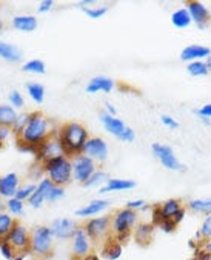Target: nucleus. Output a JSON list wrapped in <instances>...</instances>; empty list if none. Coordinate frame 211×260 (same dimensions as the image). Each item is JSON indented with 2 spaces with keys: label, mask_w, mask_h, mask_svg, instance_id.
<instances>
[{
  "label": "nucleus",
  "mask_w": 211,
  "mask_h": 260,
  "mask_svg": "<svg viewBox=\"0 0 211 260\" xmlns=\"http://www.w3.org/2000/svg\"><path fill=\"white\" fill-rule=\"evenodd\" d=\"M83 260H101V259L97 257L96 254H88V256H85V257H83Z\"/></svg>",
  "instance_id": "obj_53"
},
{
  "label": "nucleus",
  "mask_w": 211,
  "mask_h": 260,
  "mask_svg": "<svg viewBox=\"0 0 211 260\" xmlns=\"http://www.w3.org/2000/svg\"><path fill=\"white\" fill-rule=\"evenodd\" d=\"M54 133L53 129V122L47 117L45 114L39 111L30 112V119H28L26 126L22 129V133L17 136L22 142L28 143L33 147H40L47 139H50Z\"/></svg>",
  "instance_id": "obj_1"
},
{
  "label": "nucleus",
  "mask_w": 211,
  "mask_h": 260,
  "mask_svg": "<svg viewBox=\"0 0 211 260\" xmlns=\"http://www.w3.org/2000/svg\"><path fill=\"white\" fill-rule=\"evenodd\" d=\"M36 185H26V186H23V188H19L17 190V193H16V199H19V200H26V199H30L31 196H33V193L36 191Z\"/></svg>",
  "instance_id": "obj_36"
},
{
  "label": "nucleus",
  "mask_w": 211,
  "mask_h": 260,
  "mask_svg": "<svg viewBox=\"0 0 211 260\" xmlns=\"http://www.w3.org/2000/svg\"><path fill=\"white\" fill-rule=\"evenodd\" d=\"M17 112L11 105H0V126L12 128L17 120Z\"/></svg>",
  "instance_id": "obj_27"
},
{
  "label": "nucleus",
  "mask_w": 211,
  "mask_h": 260,
  "mask_svg": "<svg viewBox=\"0 0 211 260\" xmlns=\"http://www.w3.org/2000/svg\"><path fill=\"white\" fill-rule=\"evenodd\" d=\"M185 8L190 12L191 20L196 25H198L201 30L207 28V25L211 20V12H210V9L202 2H196V0H191V2H187V6Z\"/></svg>",
  "instance_id": "obj_10"
},
{
  "label": "nucleus",
  "mask_w": 211,
  "mask_h": 260,
  "mask_svg": "<svg viewBox=\"0 0 211 260\" xmlns=\"http://www.w3.org/2000/svg\"><path fill=\"white\" fill-rule=\"evenodd\" d=\"M6 205H8V209H9L14 215H16V214H22V212H23V202L19 200V199H16V197L9 199Z\"/></svg>",
  "instance_id": "obj_40"
},
{
  "label": "nucleus",
  "mask_w": 211,
  "mask_h": 260,
  "mask_svg": "<svg viewBox=\"0 0 211 260\" xmlns=\"http://www.w3.org/2000/svg\"><path fill=\"white\" fill-rule=\"evenodd\" d=\"M0 209H2V205H0Z\"/></svg>",
  "instance_id": "obj_59"
},
{
  "label": "nucleus",
  "mask_w": 211,
  "mask_h": 260,
  "mask_svg": "<svg viewBox=\"0 0 211 260\" xmlns=\"http://www.w3.org/2000/svg\"><path fill=\"white\" fill-rule=\"evenodd\" d=\"M9 104H11L12 108H22L23 104H25V100H23V97L19 91H11L9 93Z\"/></svg>",
  "instance_id": "obj_41"
},
{
  "label": "nucleus",
  "mask_w": 211,
  "mask_h": 260,
  "mask_svg": "<svg viewBox=\"0 0 211 260\" xmlns=\"http://www.w3.org/2000/svg\"><path fill=\"white\" fill-rule=\"evenodd\" d=\"M201 122L204 123V125H211V119H207V117H201Z\"/></svg>",
  "instance_id": "obj_54"
},
{
  "label": "nucleus",
  "mask_w": 211,
  "mask_h": 260,
  "mask_svg": "<svg viewBox=\"0 0 211 260\" xmlns=\"http://www.w3.org/2000/svg\"><path fill=\"white\" fill-rule=\"evenodd\" d=\"M25 259V256L23 254H20V256H14V259L12 260H23Z\"/></svg>",
  "instance_id": "obj_56"
},
{
  "label": "nucleus",
  "mask_w": 211,
  "mask_h": 260,
  "mask_svg": "<svg viewBox=\"0 0 211 260\" xmlns=\"http://www.w3.org/2000/svg\"><path fill=\"white\" fill-rule=\"evenodd\" d=\"M54 186V183L47 177V179H42L40 180V183L37 185V188H36V191L33 193V196L28 199V202H30V205L33 207V208H40L42 207V204L47 200V194H48V191L51 190V188Z\"/></svg>",
  "instance_id": "obj_16"
},
{
  "label": "nucleus",
  "mask_w": 211,
  "mask_h": 260,
  "mask_svg": "<svg viewBox=\"0 0 211 260\" xmlns=\"http://www.w3.org/2000/svg\"><path fill=\"white\" fill-rule=\"evenodd\" d=\"M112 88H114V82H112V79L105 77V76H97V77L91 79L90 83L87 85V93H90V94L99 93V91L111 93Z\"/></svg>",
  "instance_id": "obj_21"
},
{
  "label": "nucleus",
  "mask_w": 211,
  "mask_h": 260,
  "mask_svg": "<svg viewBox=\"0 0 211 260\" xmlns=\"http://www.w3.org/2000/svg\"><path fill=\"white\" fill-rule=\"evenodd\" d=\"M196 115H199V117H207V119H211V104H207L198 109L193 111Z\"/></svg>",
  "instance_id": "obj_45"
},
{
  "label": "nucleus",
  "mask_w": 211,
  "mask_h": 260,
  "mask_svg": "<svg viewBox=\"0 0 211 260\" xmlns=\"http://www.w3.org/2000/svg\"><path fill=\"white\" fill-rule=\"evenodd\" d=\"M44 171L55 186H66L73 180V162L68 157H59L44 163Z\"/></svg>",
  "instance_id": "obj_3"
},
{
  "label": "nucleus",
  "mask_w": 211,
  "mask_h": 260,
  "mask_svg": "<svg viewBox=\"0 0 211 260\" xmlns=\"http://www.w3.org/2000/svg\"><path fill=\"white\" fill-rule=\"evenodd\" d=\"M50 229H51V233H53L54 237H57V239H69V237L74 236L76 229H77V225L71 219H57V220H54L51 223Z\"/></svg>",
  "instance_id": "obj_12"
},
{
  "label": "nucleus",
  "mask_w": 211,
  "mask_h": 260,
  "mask_svg": "<svg viewBox=\"0 0 211 260\" xmlns=\"http://www.w3.org/2000/svg\"><path fill=\"white\" fill-rule=\"evenodd\" d=\"M54 6V2L53 0H44V2H40L39 3V12H48V11H51V8Z\"/></svg>",
  "instance_id": "obj_49"
},
{
  "label": "nucleus",
  "mask_w": 211,
  "mask_h": 260,
  "mask_svg": "<svg viewBox=\"0 0 211 260\" xmlns=\"http://www.w3.org/2000/svg\"><path fill=\"white\" fill-rule=\"evenodd\" d=\"M102 254L108 260H116L122 256V245L117 242H108L105 245V248L102 250Z\"/></svg>",
  "instance_id": "obj_30"
},
{
  "label": "nucleus",
  "mask_w": 211,
  "mask_h": 260,
  "mask_svg": "<svg viewBox=\"0 0 211 260\" xmlns=\"http://www.w3.org/2000/svg\"><path fill=\"white\" fill-rule=\"evenodd\" d=\"M188 260H196V259H194V257H191V259H188Z\"/></svg>",
  "instance_id": "obj_58"
},
{
  "label": "nucleus",
  "mask_w": 211,
  "mask_h": 260,
  "mask_svg": "<svg viewBox=\"0 0 211 260\" xmlns=\"http://www.w3.org/2000/svg\"><path fill=\"white\" fill-rule=\"evenodd\" d=\"M0 251H2L3 257L8 259V260H12L14 259V251H12V245L9 242H2L0 243Z\"/></svg>",
  "instance_id": "obj_43"
},
{
  "label": "nucleus",
  "mask_w": 211,
  "mask_h": 260,
  "mask_svg": "<svg viewBox=\"0 0 211 260\" xmlns=\"http://www.w3.org/2000/svg\"><path fill=\"white\" fill-rule=\"evenodd\" d=\"M134 139H136V134H134V131H133V128H130V126H126L125 131L119 136V140H122V142H125V143H131Z\"/></svg>",
  "instance_id": "obj_44"
},
{
  "label": "nucleus",
  "mask_w": 211,
  "mask_h": 260,
  "mask_svg": "<svg viewBox=\"0 0 211 260\" xmlns=\"http://www.w3.org/2000/svg\"><path fill=\"white\" fill-rule=\"evenodd\" d=\"M28 119H30V114H26V112H23V114H19V115H17V120H16V123H14V126H12V131L16 133L17 136L22 133V129L26 126Z\"/></svg>",
  "instance_id": "obj_38"
},
{
  "label": "nucleus",
  "mask_w": 211,
  "mask_h": 260,
  "mask_svg": "<svg viewBox=\"0 0 211 260\" xmlns=\"http://www.w3.org/2000/svg\"><path fill=\"white\" fill-rule=\"evenodd\" d=\"M176 223L173 222V220H163L160 225H159V228L163 231V233H173V231H176Z\"/></svg>",
  "instance_id": "obj_47"
},
{
  "label": "nucleus",
  "mask_w": 211,
  "mask_h": 260,
  "mask_svg": "<svg viewBox=\"0 0 211 260\" xmlns=\"http://www.w3.org/2000/svg\"><path fill=\"white\" fill-rule=\"evenodd\" d=\"M160 122L166 126V128H170V129H177L179 128V122L176 119H173L171 115H168V114H162L160 115Z\"/></svg>",
  "instance_id": "obj_42"
},
{
  "label": "nucleus",
  "mask_w": 211,
  "mask_h": 260,
  "mask_svg": "<svg viewBox=\"0 0 211 260\" xmlns=\"http://www.w3.org/2000/svg\"><path fill=\"white\" fill-rule=\"evenodd\" d=\"M65 196V188H62V186H53L51 190L48 191V194H47V200L48 202H55V200H59V199H62Z\"/></svg>",
  "instance_id": "obj_39"
},
{
  "label": "nucleus",
  "mask_w": 211,
  "mask_h": 260,
  "mask_svg": "<svg viewBox=\"0 0 211 260\" xmlns=\"http://www.w3.org/2000/svg\"><path fill=\"white\" fill-rule=\"evenodd\" d=\"M82 154L93 158L94 162H105L108 157V145L101 137H90L83 147Z\"/></svg>",
  "instance_id": "obj_9"
},
{
  "label": "nucleus",
  "mask_w": 211,
  "mask_h": 260,
  "mask_svg": "<svg viewBox=\"0 0 211 260\" xmlns=\"http://www.w3.org/2000/svg\"><path fill=\"white\" fill-rule=\"evenodd\" d=\"M154 229H156V226H154L153 223H147V222L137 223V226L134 228L136 243H139L140 247H147V245H150L153 240Z\"/></svg>",
  "instance_id": "obj_17"
},
{
  "label": "nucleus",
  "mask_w": 211,
  "mask_h": 260,
  "mask_svg": "<svg viewBox=\"0 0 211 260\" xmlns=\"http://www.w3.org/2000/svg\"><path fill=\"white\" fill-rule=\"evenodd\" d=\"M188 209L208 215L211 214V199H194L188 204Z\"/></svg>",
  "instance_id": "obj_29"
},
{
  "label": "nucleus",
  "mask_w": 211,
  "mask_h": 260,
  "mask_svg": "<svg viewBox=\"0 0 211 260\" xmlns=\"http://www.w3.org/2000/svg\"><path fill=\"white\" fill-rule=\"evenodd\" d=\"M196 260H211V253H208V251H205V250H202L201 247L194 251V256H193Z\"/></svg>",
  "instance_id": "obj_48"
},
{
  "label": "nucleus",
  "mask_w": 211,
  "mask_h": 260,
  "mask_svg": "<svg viewBox=\"0 0 211 260\" xmlns=\"http://www.w3.org/2000/svg\"><path fill=\"white\" fill-rule=\"evenodd\" d=\"M211 55V50L204 45H190L182 50L180 52V60L182 62H198L202 59H208Z\"/></svg>",
  "instance_id": "obj_13"
},
{
  "label": "nucleus",
  "mask_w": 211,
  "mask_h": 260,
  "mask_svg": "<svg viewBox=\"0 0 211 260\" xmlns=\"http://www.w3.org/2000/svg\"><path fill=\"white\" fill-rule=\"evenodd\" d=\"M59 157H66V154H65L60 139L57 137V133H55L39 147L37 158H40V160L45 163V162L54 160V158H59Z\"/></svg>",
  "instance_id": "obj_6"
},
{
  "label": "nucleus",
  "mask_w": 211,
  "mask_h": 260,
  "mask_svg": "<svg viewBox=\"0 0 211 260\" xmlns=\"http://www.w3.org/2000/svg\"><path fill=\"white\" fill-rule=\"evenodd\" d=\"M57 137L62 142L65 154L74 156V157L82 154L83 147H85L87 140L90 139L88 129L77 122H69L62 125L57 131Z\"/></svg>",
  "instance_id": "obj_2"
},
{
  "label": "nucleus",
  "mask_w": 211,
  "mask_h": 260,
  "mask_svg": "<svg viewBox=\"0 0 211 260\" xmlns=\"http://www.w3.org/2000/svg\"><path fill=\"white\" fill-rule=\"evenodd\" d=\"M26 91L28 94H30V97L34 100L36 104H44V100H45V88H44V85H40V83H28L26 85Z\"/></svg>",
  "instance_id": "obj_28"
},
{
  "label": "nucleus",
  "mask_w": 211,
  "mask_h": 260,
  "mask_svg": "<svg viewBox=\"0 0 211 260\" xmlns=\"http://www.w3.org/2000/svg\"><path fill=\"white\" fill-rule=\"evenodd\" d=\"M83 12L91 19H101L108 12V6H99V8H80Z\"/></svg>",
  "instance_id": "obj_35"
},
{
  "label": "nucleus",
  "mask_w": 211,
  "mask_h": 260,
  "mask_svg": "<svg viewBox=\"0 0 211 260\" xmlns=\"http://www.w3.org/2000/svg\"><path fill=\"white\" fill-rule=\"evenodd\" d=\"M112 231L119 240L126 239L131 234V228L137 223V211H133L130 208H122L114 215H112Z\"/></svg>",
  "instance_id": "obj_4"
},
{
  "label": "nucleus",
  "mask_w": 211,
  "mask_h": 260,
  "mask_svg": "<svg viewBox=\"0 0 211 260\" xmlns=\"http://www.w3.org/2000/svg\"><path fill=\"white\" fill-rule=\"evenodd\" d=\"M199 233H201L202 240L211 239V214H208L207 217L204 219V222H202V225H201V229H199Z\"/></svg>",
  "instance_id": "obj_37"
},
{
  "label": "nucleus",
  "mask_w": 211,
  "mask_h": 260,
  "mask_svg": "<svg viewBox=\"0 0 211 260\" xmlns=\"http://www.w3.org/2000/svg\"><path fill=\"white\" fill-rule=\"evenodd\" d=\"M136 188L134 180H125V179H108L104 186H101V194L114 193V191H126Z\"/></svg>",
  "instance_id": "obj_19"
},
{
  "label": "nucleus",
  "mask_w": 211,
  "mask_h": 260,
  "mask_svg": "<svg viewBox=\"0 0 211 260\" xmlns=\"http://www.w3.org/2000/svg\"><path fill=\"white\" fill-rule=\"evenodd\" d=\"M185 212H187V209H185L184 207H182V208H180V209H179V211L176 212V215H174V217H173L171 220H173V222H174L176 225H179V223H180L182 220H184V217H185Z\"/></svg>",
  "instance_id": "obj_50"
},
{
  "label": "nucleus",
  "mask_w": 211,
  "mask_h": 260,
  "mask_svg": "<svg viewBox=\"0 0 211 260\" xmlns=\"http://www.w3.org/2000/svg\"><path fill=\"white\" fill-rule=\"evenodd\" d=\"M19 179L14 172H9L5 177H2V182H0V196L2 197H9L12 199L16 196L17 190H19Z\"/></svg>",
  "instance_id": "obj_22"
},
{
  "label": "nucleus",
  "mask_w": 211,
  "mask_h": 260,
  "mask_svg": "<svg viewBox=\"0 0 211 260\" xmlns=\"http://www.w3.org/2000/svg\"><path fill=\"white\" fill-rule=\"evenodd\" d=\"M0 182H2V177H0Z\"/></svg>",
  "instance_id": "obj_60"
},
{
  "label": "nucleus",
  "mask_w": 211,
  "mask_h": 260,
  "mask_svg": "<svg viewBox=\"0 0 211 260\" xmlns=\"http://www.w3.org/2000/svg\"><path fill=\"white\" fill-rule=\"evenodd\" d=\"M147 207V204H145V200H130L128 204H126V208H130V209H133V211H139V209H144Z\"/></svg>",
  "instance_id": "obj_46"
},
{
  "label": "nucleus",
  "mask_w": 211,
  "mask_h": 260,
  "mask_svg": "<svg viewBox=\"0 0 211 260\" xmlns=\"http://www.w3.org/2000/svg\"><path fill=\"white\" fill-rule=\"evenodd\" d=\"M201 248H202V250H205V251H208V253H211V239L204 240V242L201 243Z\"/></svg>",
  "instance_id": "obj_52"
},
{
  "label": "nucleus",
  "mask_w": 211,
  "mask_h": 260,
  "mask_svg": "<svg viewBox=\"0 0 211 260\" xmlns=\"http://www.w3.org/2000/svg\"><path fill=\"white\" fill-rule=\"evenodd\" d=\"M151 150H153L154 157H156L166 169H170V171H184L185 169V166L179 162V158L174 156L170 147L162 145V143H154Z\"/></svg>",
  "instance_id": "obj_7"
},
{
  "label": "nucleus",
  "mask_w": 211,
  "mask_h": 260,
  "mask_svg": "<svg viewBox=\"0 0 211 260\" xmlns=\"http://www.w3.org/2000/svg\"><path fill=\"white\" fill-rule=\"evenodd\" d=\"M109 225H111V217L109 215H105V217H96V219L88 220L83 229L87 231L90 239H99L108 233Z\"/></svg>",
  "instance_id": "obj_11"
},
{
  "label": "nucleus",
  "mask_w": 211,
  "mask_h": 260,
  "mask_svg": "<svg viewBox=\"0 0 211 260\" xmlns=\"http://www.w3.org/2000/svg\"><path fill=\"white\" fill-rule=\"evenodd\" d=\"M53 233L50 226H39L33 231L31 250L37 256H50L53 248Z\"/></svg>",
  "instance_id": "obj_5"
},
{
  "label": "nucleus",
  "mask_w": 211,
  "mask_h": 260,
  "mask_svg": "<svg viewBox=\"0 0 211 260\" xmlns=\"http://www.w3.org/2000/svg\"><path fill=\"white\" fill-rule=\"evenodd\" d=\"M205 63H207V68H208V71H211V55L208 57V59H207V62H205Z\"/></svg>",
  "instance_id": "obj_55"
},
{
  "label": "nucleus",
  "mask_w": 211,
  "mask_h": 260,
  "mask_svg": "<svg viewBox=\"0 0 211 260\" xmlns=\"http://www.w3.org/2000/svg\"><path fill=\"white\" fill-rule=\"evenodd\" d=\"M101 122L104 123L106 131L109 134H112V136H116L117 139H119V136L125 131V128H126V125L120 119L112 117V115H109L106 112H101Z\"/></svg>",
  "instance_id": "obj_20"
},
{
  "label": "nucleus",
  "mask_w": 211,
  "mask_h": 260,
  "mask_svg": "<svg viewBox=\"0 0 211 260\" xmlns=\"http://www.w3.org/2000/svg\"><path fill=\"white\" fill-rule=\"evenodd\" d=\"M8 240L12 247L17 248V250H25V248H28V245H31V239H30V236H28L26 229L19 223H14L12 229L8 234Z\"/></svg>",
  "instance_id": "obj_14"
},
{
  "label": "nucleus",
  "mask_w": 211,
  "mask_h": 260,
  "mask_svg": "<svg viewBox=\"0 0 211 260\" xmlns=\"http://www.w3.org/2000/svg\"><path fill=\"white\" fill-rule=\"evenodd\" d=\"M180 208H182V204H180L179 199H170V200H166V202H163V204L159 205V209L162 212L163 220H171Z\"/></svg>",
  "instance_id": "obj_25"
},
{
  "label": "nucleus",
  "mask_w": 211,
  "mask_h": 260,
  "mask_svg": "<svg viewBox=\"0 0 211 260\" xmlns=\"http://www.w3.org/2000/svg\"><path fill=\"white\" fill-rule=\"evenodd\" d=\"M2 28H3V22H2V20H0V30H2Z\"/></svg>",
  "instance_id": "obj_57"
},
{
  "label": "nucleus",
  "mask_w": 211,
  "mask_h": 260,
  "mask_svg": "<svg viewBox=\"0 0 211 260\" xmlns=\"http://www.w3.org/2000/svg\"><path fill=\"white\" fill-rule=\"evenodd\" d=\"M73 253L82 259L90 253V236L83 228H77L73 236Z\"/></svg>",
  "instance_id": "obj_15"
},
{
  "label": "nucleus",
  "mask_w": 211,
  "mask_h": 260,
  "mask_svg": "<svg viewBox=\"0 0 211 260\" xmlns=\"http://www.w3.org/2000/svg\"><path fill=\"white\" fill-rule=\"evenodd\" d=\"M171 23L179 28V30H184V28H188L193 20H191V16L187 8H179L176 9L173 14H171Z\"/></svg>",
  "instance_id": "obj_26"
},
{
  "label": "nucleus",
  "mask_w": 211,
  "mask_h": 260,
  "mask_svg": "<svg viewBox=\"0 0 211 260\" xmlns=\"http://www.w3.org/2000/svg\"><path fill=\"white\" fill-rule=\"evenodd\" d=\"M14 222L12 217H9L8 214H3V212H0V237H5L9 234V231L12 229L14 226Z\"/></svg>",
  "instance_id": "obj_33"
},
{
  "label": "nucleus",
  "mask_w": 211,
  "mask_h": 260,
  "mask_svg": "<svg viewBox=\"0 0 211 260\" xmlns=\"http://www.w3.org/2000/svg\"><path fill=\"white\" fill-rule=\"evenodd\" d=\"M187 71H188L191 76H194V77H202V76H207L210 73L208 68H207V63L204 60H198V62L188 63Z\"/></svg>",
  "instance_id": "obj_31"
},
{
  "label": "nucleus",
  "mask_w": 211,
  "mask_h": 260,
  "mask_svg": "<svg viewBox=\"0 0 211 260\" xmlns=\"http://www.w3.org/2000/svg\"><path fill=\"white\" fill-rule=\"evenodd\" d=\"M96 171H97L96 162L93 160V158L83 156V154H79L74 157V160H73V179L74 180H77L83 185Z\"/></svg>",
  "instance_id": "obj_8"
},
{
  "label": "nucleus",
  "mask_w": 211,
  "mask_h": 260,
  "mask_svg": "<svg viewBox=\"0 0 211 260\" xmlns=\"http://www.w3.org/2000/svg\"><path fill=\"white\" fill-rule=\"evenodd\" d=\"M106 180H108V176H106V172H104V171H96L94 174L83 183V186H87V188H91V186H97V185H101V183H106Z\"/></svg>",
  "instance_id": "obj_34"
},
{
  "label": "nucleus",
  "mask_w": 211,
  "mask_h": 260,
  "mask_svg": "<svg viewBox=\"0 0 211 260\" xmlns=\"http://www.w3.org/2000/svg\"><path fill=\"white\" fill-rule=\"evenodd\" d=\"M0 57L8 62H20L22 51L17 47L11 45V43L0 42Z\"/></svg>",
  "instance_id": "obj_24"
},
{
  "label": "nucleus",
  "mask_w": 211,
  "mask_h": 260,
  "mask_svg": "<svg viewBox=\"0 0 211 260\" xmlns=\"http://www.w3.org/2000/svg\"><path fill=\"white\" fill-rule=\"evenodd\" d=\"M109 207V200H104V199H96L91 200L88 205H85L83 208H79L76 211L77 217H91V215L99 214L101 211L106 209Z\"/></svg>",
  "instance_id": "obj_18"
},
{
  "label": "nucleus",
  "mask_w": 211,
  "mask_h": 260,
  "mask_svg": "<svg viewBox=\"0 0 211 260\" xmlns=\"http://www.w3.org/2000/svg\"><path fill=\"white\" fill-rule=\"evenodd\" d=\"M11 23L16 30L23 33H33L37 30V19L34 16H16Z\"/></svg>",
  "instance_id": "obj_23"
},
{
  "label": "nucleus",
  "mask_w": 211,
  "mask_h": 260,
  "mask_svg": "<svg viewBox=\"0 0 211 260\" xmlns=\"http://www.w3.org/2000/svg\"><path fill=\"white\" fill-rule=\"evenodd\" d=\"M105 112L106 114H109V115H112V117H116V114H117V111H116V108L114 106H112L111 104H105Z\"/></svg>",
  "instance_id": "obj_51"
},
{
  "label": "nucleus",
  "mask_w": 211,
  "mask_h": 260,
  "mask_svg": "<svg viewBox=\"0 0 211 260\" xmlns=\"http://www.w3.org/2000/svg\"><path fill=\"white\" fill-rule=\"evenodd\" d=\"M22 69L25 71V73H34V74H45V71H47V66L45 63L39 60V59H34V60H30V62H26L23 63Z\"/></svg>",
  "instance_id": "obj_32"
}]
</instances>
